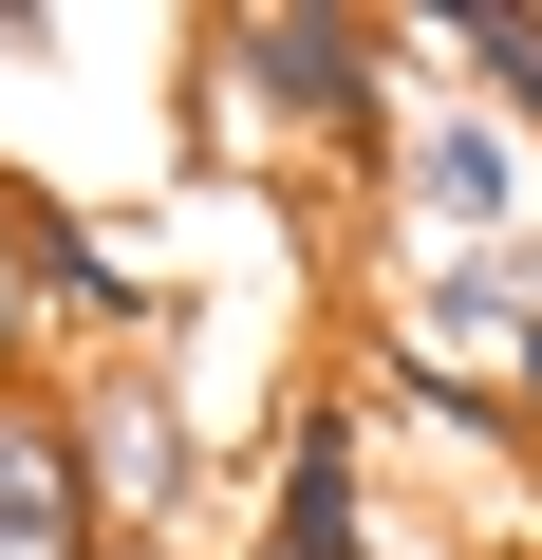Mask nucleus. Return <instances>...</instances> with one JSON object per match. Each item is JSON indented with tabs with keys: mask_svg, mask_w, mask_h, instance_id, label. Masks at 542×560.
<instances>
[{
	"mask_svg": "<svg viewBox=\"0 0 542 560\" xmlns=\"http://www.w3.org/2000/svg\"><path fill=\"white\" fill-rule=\"evenodd\" d=\"M187 75L224 94V113H262L281 150H319V168H393V20L374 0H206L187 20Z\"/></svg>",
	"mask_w": 542,
	"mask_h": 560,
	"instance_id": "nucleus-1",
	"label": "nucleus"
},
{
	"mask_svg": "<svg viewBox=\"0 0 542 560\" xmlns=\"http://www.w3.org/2000/svg\"><path fill=\"white\" fill-rule=\"evenodd\" d=\"M57 430H76V504H94V560H206V411L169 374V337L131 355H76L57 374Z\"/></svg>",
	"mask_w": 542,
	"mask_h": 560,
	"instance_id": "nucleus-2",
	"label": "nucleus"
},
{
	"mask_svg": "<svg viewBox=\"0 0 542 560\" xmlns=\"http://www.w3.org/2000/svg\"><path fill=\"white\" fill-rule=\"evenodd\" d=\"M393 243L412 261H505V243H542V150L486 113V94H430V113H393Z\"/></svg>",
	"mask_w": 542,
	"mask_h": 560,
	"instance_id": "nucleus-3",
	"label": "nucleus"
},
{
	"mask_svg": "<svg viewBox=\"0 0 542 560\" xmlns=\"http://www.w3.org/2000/svg\"><path fill=\"white\" fill-rule=\"evenodd\" d=\"M243 560H374V411L337 374L281 393V430H262V523Z\"/></svg>",
	"mask_w": 542,
	"mask_h": 560,
	"instance_id": "nucleus-4",
	"label": "nucleus"
},
{
	"mask_svg": "<svg viewBox=\"0 0 542 560\" xmlns=\"http://www.w3.org/2000/svg\"><path fill=\"white\" fill-rule=\"evenodd\" d=\"M0 560H94L76 430H57V355H20V374H0Z\"/></svg>",
	"mask_w": 542,
	"mask_h": 560,
	"instance_id": "nucleus-5",
	"label": "nucleus"
},
{
	"mask_svg": "<svg viewBox=\"0 0 542 560\" xmlns=\"http://www.w3.org/2000/svg\"><path fill=\"white\" fill-rule=\"evenodd\" d=\"M505 430H542V300L505 318Z\"/></svg>",
	"mask_w": 542,
	"mask_h": 560,
	"instance_id": "nucleus-6",
	"label": "nucleus"
},
{
	"mask_svg": "<svg viewBox=\"0 0 542 560\" xmlns=\"http://www.w3.org/2000/svg\"><path fill=\"white\" fill-rule=\"evenodd\" d=\"M0 374H20V280H0Z\"/></svg>",
	"mask_w": 542,
	"mask_h": 560,
	"instance_id": "nucleus-7",
	"label": "nucleus"
},
{
	"mask_svg": "<svg viewBox=\"0 0 542 560\" xmlns=\"http://www.w3.org/2000/svg\"><path fill=\"white\" fill-rule=\"evenodd\" d=\"M113 560H131V541H113Z\"/></svg>",
	"mask_w": 542,
	"mask_h": 560,
	"instance_id": "nucleus-8",
	"label": "nucleus"
}]
</instances>
